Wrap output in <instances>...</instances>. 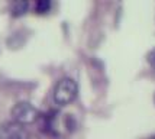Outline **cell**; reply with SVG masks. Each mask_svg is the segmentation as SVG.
Wrapping results in <instances>:
<instances>
[{
    "label": "cell",
    "instance_id": "7a4b0ae2",
    "mask_svg": "<svg viewBox=\"0 0 155 139\" xmlns=\"http://www.w3.org/2000/svg\"><path fill=\"white\" fill-rule=\"evenodd\" d=\"M12 116L15 122H18L20 125H28V123H34L39 117V113L34 104L28 101H19L12 109Z\"/></svg>",
    "mask_w": 155,
    "mask_h": 139
},
{
    "label": "cell",
    "instance_id": "6da1fadb",
    "mask_svg": "<svg viewBox=\"0 0 155 139\" xmlns=\"http://www.w3.org/2000/svg\"><path fill=\"white\" fill-rule=\"evenodd\" d=\"M78 87L73 78H61L54 88V100L55 103H58L61 106L71 103L77 97Z\"/></svg>",
    "mask_w": 155,
    "mask_h": 139
},
{
    "label": "cell",
    "instance_id": "52a82bcc",
    "mask_svg": "<svg viewBox=\"0 0 155 139\" xmlns=\"http://www.w3.org/2000/svg\"><path fill=\"white\" fill-rule=\"evenodd\" d=\"M151 139H155V135H154V136H152V138H151Z\"/></svg>",
    "mask_w": 155,
    "mask_h": 139
},
{
    "label": "cell",
    "instance_id": "3957f363",
    "mask_svg": "<svg viewBox=\"0 0 155 139\" xmlns=\"http://www.w3.org/2000/svg\"><path fill=\"white\" fill-rule=\"evenodd\" d=\"M28 131L18 122H5L0 125V139H28Z\"/></svg>",
    "mask_w": 155,
    "mask_h": 139
},
{
    "label": "cell",
    "instance_id": "8992f818",
    "mask_svg": "<svg viewBox=\"0 0 155 139\" xmlns=\"http://www.w3.org/2000/svg\"><path fill=\"white\" fill-rule=\"evenodd\" d=\"M148 62L151 65L155 67V49H152V51L148 54Z\"/></svg>",
    "mask_w": 155,
    "mask_h": 139
},
{
    "label": "cell",
    "instance_id": "5b68a950",
    "mask_svg": "<svg viewBox=\"0 0 155 139\" xmlns=\"http://www.w3.org/2000/svg\"><path fill=\"white\" fill-rule=\"evenodd\" d=\"M49 9H51V2L49 0H38L36 5H35V10L38 13H47Z\"/></svg>",
    "mask_w": 155,
    "mask_h": 139
},
{
    "label": "cell",
    "instance_id": "277c9868",
    "mask_svg": "<svg viewBox=\"0 0 155 139\" xmlns=\"http://www.w3.org/2000/svg\"><path fill=\"white\" fill-rule=\"evenodd\" d=\"M28 7H29V3H28L26 0L15 2L13 6H12V13H13V16H22L28 10Z\"/></svg>",
    "mask_w": 155,
    "mask_h": 139
}]
</instances>
